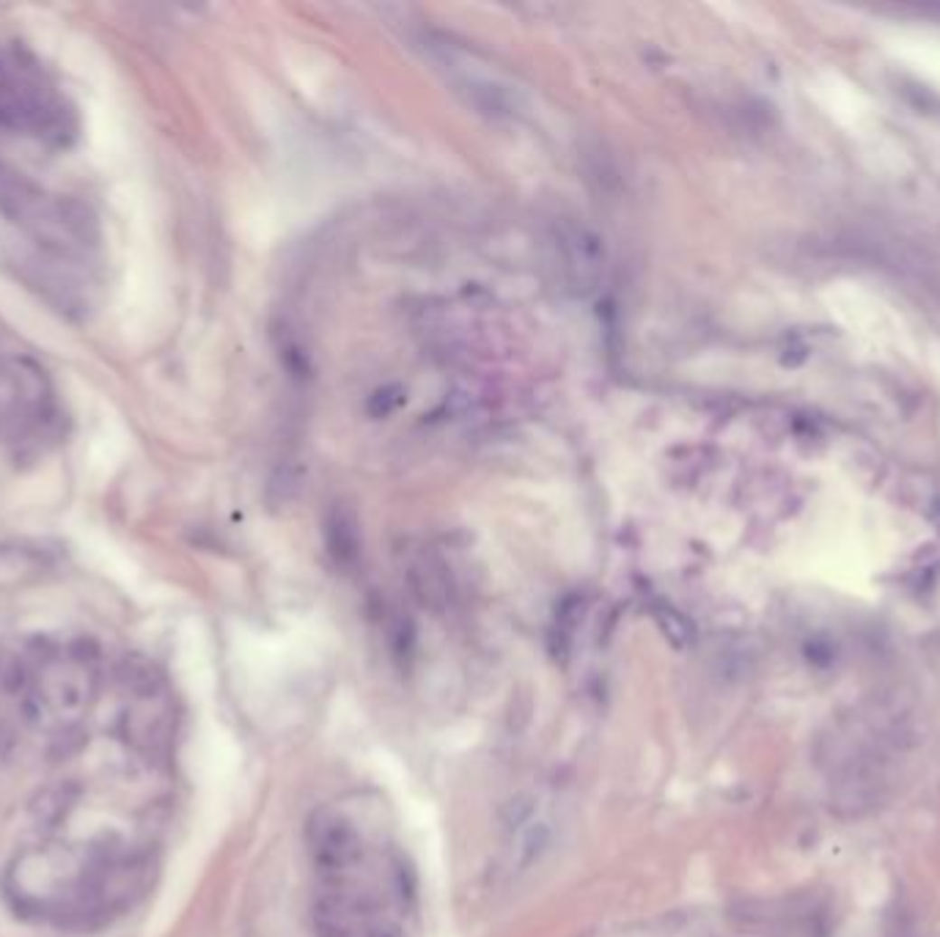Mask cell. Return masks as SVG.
<instances>
[{"instance_id":"6da1fadb","label":"cell","mask_w":940,"mask_h":937,"mask_svg":"<svg viewBox=\"0 0 940 937\" xmlns=\"http://www.w3.org/2000/svg\"><path fill=\"white\" fill-rule=\"evenodd\" d=\"M0 215L33 239L44 253L61 258L86 256L97 245L94 218L78 201L52 195L39 184L0 165Z\"/></svg>"},{"instance_id":"7a4b0ae2","label":"cell","mask_w":940,"mask_h":937,"mask_svg":"<svg viewBox=\"0 0 940 937\" xmlns=\"http://www.w3.org/2000/svg\"><path fill=\"white\" fill-rule=\"evenodd\" d=\"M0 132L50 146L78 136L75 108L33 63L0 52Z\"/></svg>"},{"instance_id":"3957f363","label":"cell","mask_w":940,"mask_h":937,"mask_svg":"<svg viewBox=\"0 0 940 937\" xmlns=\"http://www.w3.org/2000/svg\"><path fill=\"white\" fill-rule=\"evenodd\" d=\"M20 671L31 715L75 720L91 707L97 696V651L86 643L47 651L36 662L23 665Z\"/></svg>"},{"instance_id":"277c9868","label":"cell","mask_w":940,"mask_h":937,"mask_svg":"<svg viewBox=\"0 0 940 937\" xmlns=\"http://www.w3.org/2000/svg\"><path fill=\"white\" fill-rule=\"evenodd\" d=\"M55 424V398L44 371L0 344V448H25L47 440Z\"/></svg>"},{"instance_id":"5b68a950","label":"cell","mask_w":940,"mask_h":937,"mask_svg":"<svg viewBox=\"0 0 940 937\" xmlns=\"http://www.w3.org/2000/svg\"><path fill=\"white\" fill-rule=\"evenodd\" d=\"M306 841L316 872L324 877L344 880L363 860L361 830L335 809H319L311 814Z\"/></svg>"},{"instance_id":"8992f818","label":"cell","mask_w":940,"mask_h":937,"mask_svg":"<svg viewBox=\"0 0 940 937\" xmlns=\"http://www.w3.org/2000/svg\"><path fill=\"white\" fill-rule=\"evenodd\" d=\"M316 937H399V929L363 896L327 891L314 902Z\"/></svg>"},{"instance_id":"52a82bcc","label":"cell","mask_w":940,"mask_h":937,"mask_svg":"<svg viewBox=\"0 0 940 937\" xmlns=\"http://www.w3.org/2000/svg\"><path fill=\"white\" fill-rule=\"evenodd\" d=\"M559 248L564 250V270L569 284L578 292H588L594 289L597 278H599V264H602V253L594 237H588L583 229H572L567 234H561Z\"/></svg>"},{"instance_id":"ba28073f","label":"cell","mask_w":940,"mask_h":937,"mask_svg":"<svg viewBox=\"0 0 940 937\" xmlns=\"http://www.w3.org/2000/svg\"><path fill=\"white\" fill-rule=\"evenodd\" d=\"M47 558L28 548H0V588L23 586L42 577Z\"/></svg>"},{"instance_id":"9c48e42d","label":"cell","mask_w":940,"mask_h":937,"mask_svg":"<svg viewBox=\"0 0 940 937\" xmlns=\"http://www.w3.org/2000/svg\"><path fill=\"white\" fill-rule=\"evenodd\" d=\"M327 542H330V553L335 556L339 564H350L358 556V533L355 525L347 522L344 517H335L327 525Z\"/></svg>"},{"instance_id":"30bf717a","label":"cell","mask_w":940,"mask_h":937,"mask_svg":"<svg viewBox=\"0 0 940 937\" xmlns=\"http://www.w3.org/2000/svg\"><path fill=\"white\" fill-rule=\"evenodd\" d=\"M654 619H657L663 635H665L671 643H674L677 649H685V646L693 643V635H696V632H693V624H691L680 611H674L671 605H657V608H654Z\"/></svg>"},{"instance_id":"8fae6325","label":"cell","mask_w":940,"mask_h":937,"mask_svg":"<svg viewBox=\"0 0 940 937\" xmlns=\"http://www.w3.org/2000/svg\"><path fill=\"white\" fill-rule=\"evenodd\" d=\"M0 344H4V336H0Z\"/></svg>"}]
</instances>
